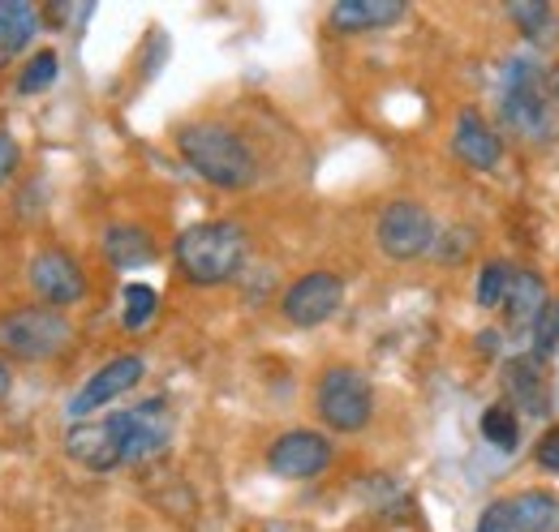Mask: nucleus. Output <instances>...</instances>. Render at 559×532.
<instances>
[{"label":"nucleus","mask_w":559,"mask_h":532,"mask_svg":"<svg viewBox=\"0 0 559 532\" xmlns=\"http://www.w3.org/2000/svg\"><path fill=\"white\" fill-rule=\"evenodd\" d=\"M173 438V416L164 399H142L134 408L108 412L99 421H78L66 434V451L73 464L91 472H112V468L142 464L159 456Z\"/></svg>","instance_id":"f257e3e1"},{"label":"nucleus","mask_w":559,"mask_h":532,"mask_svg":"<svg viewBox=\"0 0 559 532\" xmlns=\"http://www.w3.org/2000/svg\"><path fill=\"white\" fill-rule=\"evenodd\" d=\"M177 150L181 159L215 190H250L259 177V159L246 146L241 133H233L228 125H186L177 133Z\"/></svg>","instance_id":"f03ea898"},{"label":"nucleus","mask_w":559,"mask_h":532,"mask_svg":"<svg viewBox=\"0 0 559 532\" xmlns=\"http://www.w3.org/2000/svg\"><path fill=\"white\" fill-rule=\"evenodd\" d=\"M499 112L516 133L543 142L556 137L559 125V90L551 69L534 65V61H508L503 69V86H499Z\"/></svg>","instance_id":"7ed1b4c3"},{"label":"nucleus","mask_w":559,"mask_h":532,"mask_svg":"<svg viewBox=\"0 0 559 532\" xmlns=\"http://www.w3.org/2000/svg\"><path fill=\"white\" fill-rule=\"evenodd\" d=\"M173 258H177V270L199 288L228 283L246 263V232L237 223H228V219L194 223V228H186L177 237Z\"/></svg>","instance_id":"20e7f679"},{"label":"nucleus","mask_w":559,"mask_h":532,"mask_svg":"<svg viewBox=\"0 0 559 532\" xmlns=\"http://www.w3.org/2000/svg\"><path fill=\"white\" fill-rule=\"evenodd\" d=\"M73 343V323L66 310L22 305L0 314V352L13 361H52Z\"/></svg>","instance_id":"39448f33"},{"label":"nucleus","mask_w":559,"mask_h":532,"mask_svg":"<svg viewBox=\"0 0 559 532\" xmlns=\"http://www.w3.org/2000/svg\"><path fill=\"white\" fill-rule=\"evenodd\" d=\"M314 412H319V421H323L328 430H336V434H357V430H366L370 416H374V391H370L366 374L353 370V365H332V370L319 378V387H314Z\"/></svg>","instance_id":"423d86ee"},{"label":"nucleus","mask_w":559,"mask_h":532,"mask_svg":"<svg viewBox=\"0 0 559 532\" xmlns=\"http://www.w3.org/2000/svg\"><path fill=\"white\" fill-rule=\"evenodd\" d=\"M374 241L392 263H414L435 245V219L421 202L401 198L383 206V215L374 223Z\"/></svg>","instance_id":"0eeeda50"},{"label":"nucleus","mask_w":559,"mask_h":532,"mask_svg":"<svg viewBox=\"0 0 559 532\" xmlns=\"http://www.w3.org/2000/svg\"><path fill=\"white\" fill-rule=\"evenodd\" d=\"M341 305H345V283L336 270H310L297 283H288V292L280 297V314L301 331L332 323Z\"/></svg>","instance_id":"6e6552de"},{"label":"nucleus","mask_w":559,"mask_h":532,"mask_svg":"<svg viewBox=\"0 0 559 532\" xmlns=\"http://www.w3.org/2000/svg\"><path fill=\"white\" fill-rule=\"evenodd\" d=\"M26 279L39 297V305H52V310L78 305L86 297V275L66 250H39L26 266Z\"/></svg>","instance_id":"1a4fd4ad"},{"label":"nucleus","mask_w":559,"mask_h":532,"mask_svg":"<svg viewBox=\"0 0 559 532\" xmlns=\"http://www.w3.org/2000/svg\"><path fill=\"white\" fill-rule=\"evenodd\" d=\"M142 374H146V361H142V356H134V352L112 356V361H108V365H99V370L86 378V387L70 399V416L73 421H86L95 408H104V403H112V399L130 396V391L142 383Z\"/></svg>","instance_id":"9d476101"},{"label":"nucleus","mask_w":559,"mask_h":532,"mask_svg":"<svg viewBox=\"0 0 559 532\" xmlns=\"http://www.w3.org/2000/svg\"><path fill=\"white\" fill-rule=\"evenodd\" d=\"M332 464V443L314 430H288L267 451V468L284 481H310Z\"/></svg>","instance_id":"9b49d317"},{"label":"nucleus","mask_w":559,"mask_h":532,"mask_svg":"<svg viewBox=\"0 0 559 532\" xmlns=\"http://www.w3.org/2000/svg\"><path fill=\"white\" fill-rule=\"evenodd\" d=\"M452 150H456V159H461V164H469V168H478V172L499 168V159H503V142H499V133L490 130L487 117H483V112H474V108H465V112L456 117Z\"/></svg>","instance_id":"f8f14e48"},{"label":"nucleus","mask_w":559,"mask_h":532,"mask_svg":"<svg viewBox=\"0 0 559 532\" xmlns=\"http://www.w3.org/2000/svg\"><path fill=\"white\" fill-rule=\"evenodd\" d=\"M503 391H508V399H512L521 412H530V416H543V412H551V387H547V370H543V361H538L534 352H525V356H512V361L503 365Z\"/></svg>","instance_id":"ddd939ff"},{"label":"nucleus","mask_w":559,"mask_h":532,"mask_svg":"<svg viewBox=\"0 0 559 532\" xmlns=\"http://www.w3.org/2000/svg\"><path fill=\"white\" fill-rule=\"evenodd\" d=\"M405 17L401 0H341L332 4V26L341 35H361V31H383Z\"/></svg>","instance_id":"4468645a"},{"label":"nucleus","mask_w":559,"mask_h":532,"mask_svg":"<svg viewBox=\"0 0 559 532\" xmlns=\"http://www.w3.org/2000/svg\"><path fill=\"white\" fill-rule=\"evenodd\" d=\"M39 35V9L31 0H0V61L22 57Z\"/></svg>","instance_id":"2eb2a0df"},{"label":"nucleus","mask_w":559,"mask_h":532,"mask_svg":"<svg viewBox=\"0 0 559 532\" xmlns=\"http://www.w3.org/2000/svg\"><path fill=\"white\" fill-rule=\"evenodd\" d=\"M512 532H559V498L547 489H521L508 498Z\"/></svg>","instance_id":"dca6fc26"},{"label":"nucleus","mask_w":559,"mask_h":532,"mask_svg":"<svg viewBox=\"0 0 559 532\" xmlns=\"http://www.w3.org/2000/svg\"><path fill=\"white\" fill-rule=\"evenodd\" d=\"M503 310H508V323H512V327L534 323V318L547 310V283H543L534 270H512L508 292H503Z\"/></svg>","instance_id":"f3484780"},{"label":"nucleus","mask_w":559,"mask_h":532,"mask_svg":"<svg viewBox=\"0 0 559 532\" xmlns=\"http://www.w3.org/2000/svg\"><path fill=\"white\" fill-rule=\"evenodd\" d=\"M104 258L112 266H121V270H134V266H146L155 258V241L139 223H112L104 232Z\"/></svg>","instance_id":"a211bd4d"},{"label":"nucleus","mask_w":559,"mask_h":532,"mask_svg":"<svg viewBox=\"0 0 559 532\" xmlns=\"http://www.w3.org/2000/svg\"><path fill=\"white\" fill-rule=\"evenodd\" d=\"M483 438H487L495 451H516V443H521V425H516V412L508 408V403H495L483 412Z\"/></svg>","instance_id":"6ab92c4d"},{"label":"nucleus","mask_w":559,"mask_h":532,"mask_svg":"<svg viewBox=\"0 0 559 532\" xmlns=\"http://www.w3.org/2000/svg\"><path fill=\"white\" fill-rule=\"evenodd\" d=\"M57 73H61V57L52 52V48H44V52H35L22 73H17V95H39V90H48L52 82H57Z\"/></svg>","instance_id":"aec40b11"},{"label":"nucleus","mask_w":559,"mask_h":532,"mask_svg":"<svg viewBox=\"0 0 559 532\" xmlns=\"http://www.w3.org/2000/svg\"><path fill=\"white\" fill-rule=\"evenodd\" d=\"M121 301H126L121 323H126L130 331H142V327L155 318V310H159V297H155V288H151V283H126Z\"/></svg>","instance_id":"412c9836"},{"label":"nucleus","mask_w":559,"mask_h":532,"mask_svg":"<svg viewBox=\"0 0 559 532\" xmlns=\"http://www.w3.org/2000/svg\"><path fill=\"white\" fill-rule=\"evenodd\" d=\"M508 17H512L530 39H543V35L551 31V22H556V9L543 4V0H521V4H508Z\"/></svg>","instance_id":"4be33fe9"},{"label":"nucleus","mask_w":559,"mask_h":532,"mask_svg":"<svg viewBox=\"0 0 559 532\" xmlns=\"http://www.w3.org/2000/svg\"><path fill=\"white\" fill-rule=\"evenodd\" d=\"M508 279H512V266H503V263H487L483 270H478V305H483V310L503 305Z\"/></svg>","instance_id":"5701e85b"},{"label":"nucleus","mask_w":559,"mask_h":532,"mask_svg":"<svg viewBox=\"0 0 559 532\" xmlns=\"http://www.w3.org/2000/svg\"><path fill=\"white\" fill-rule=\"evenodd\" d=\"M559 348V301H547V310L534 318V356L547 361Z\"/></svg>","instance_id":"b1692460"},{"label":"nucleus","mask_w":559,"mask_h":532,"mask_svg":"<svg viewBox=\"0 0 559 532\" xmlns=\"http://www.w3.org/2000/svg\"><path fill=\"white\" fill-rule=\"evenodd\" d=\"M474 532H512V516H508V498L490 503L487 511H483V520H478V529H474Z\"/></svg>","instance_id":"393cba45"},{"label":"nucleus","mask_w":559,"mask_h":532,"mask_svg":"<svg viewBox=\"0 0 559 532\" xmlns=\"http://www.w3.org/2000/svg\"><path fill=\"white\" fill-rule=\"evenodd\" d=\"M17 164H22V146H17L9 133H0V185L17 172Z\"/></svg>","instance_id":"a878e982"},{"label":"nucleus","mask_w":559,"mask_h":532,"mask_svg":"<svg viewBox=\"0 0 559 532\" xmlns=\"http://www.w3.org/2000/svg\"><path fill=\"white\" fill-rule=\"evenodd\" d=\"M538 464L559 472V425H551V430L538 438Z\"/></svg>","instance_id":"bb28decb"},{"label":"nucleus","mask_w":559,"mask_h":532,"mask_svg":"<svg viewBox=\"0 0 559 532\" xmlns=\"http://www.w3.org/2000/svg\"><path fill=\"white\" fill-rule=\"evenodd\" d=\"M9 387H13V370H9V361L0 356V399L9 396Z\"/></svg>","instance_id":"cd10ccee"}]
</instances>
